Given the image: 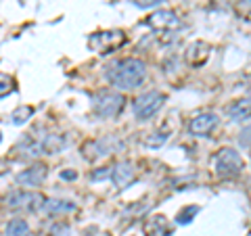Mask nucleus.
Masks as SVG:
<instances>
[{
  "mask_svg": "<svg viewBox=\"0 0 251 236\" xmlns=\"http://www.w3.org/2000/svg\"><path fill=\"white\" fill-rule=\"evenodd\" d=\"M15 90V86H13V80L9 75H4V73H0V98H4V96H9V94Z\"/></svg>",
  "mask_w": 251,
  "mask_h": 236,
  "instance_id": "obj_17",
  "label": "nucleus"
},
{
  "mask_svg": "<svg viewBox=\"0 0 251 236\" xmlns=\"http://www.w3.org/2000/svg\"><path fill=\"white\" fill-rule=\"evenodd\" d=\"M228 117L232 121H243L251 117V98H241L228 107Z\"/></svg>",
  "mask_w": 251,
  "mask_h": 236,
  "instance_id": "obj_12",
  "label": "nucleus"
},
{
  "mask_svg": "<svg viewBox=\"0 0 251 236\" xmlns=\"http://www.w3.org/2000/svg\"><path fill=\"white\" fill-rule=\"evenodd\" d=\"M124 103L126 100L122 94L111 92V90H100L92 98V111L99 117H103V119H113V117L122 113Z\"/></svg>",
  "mask_w": 251,
  "mask_h": 236,
  "instance_id": "obj_2",
  "label": "nucleus"
},
{
  "mask_svg": "<svg viewBox=\"0 0 251 236\" xmlns=\"http://www.w3.org/2000/svg\"><path fill=\"white\" fill-rule=\"evenodd\" d=\"M197 211H199V207H186L182 213L176 215V222H178V224H188L195 215H197Z\"/></svg>",
  "mask_w": 251,
  "mask_h": 236,
  "instance_id": "obj_18",
  "label": "nucleus"
},
{
  "mask_svg": "<svg viewBox=\"0 0 251 236\" xmlns=\"http://www.w3.org/2000/svg\"><path fill=\"white\" fill-rule=\"evenodd\" d=\"M166 140H168L166 134H159V138H147V140H145V144H147V146L157 148V146H161L163 142H166Z\"/></svg>",
  "mask_w": 251,
  "mask_h": 236,
  "instance_id": "obj_20",
  "label": "nucleus"
},
{
  "mask_svg": "<svg viewBox=\"0 0 251 236\" xmlns=\"http://www.w3.org/2000/svg\"><path fill=\"white\" fill-rule=\"evenodd\" d=\"M27 232H29V228L23 219H13L6 226V236H27Z\"/></svg>",
  "mask_w": 251,
  "mask_h": 236,
  "instance_id": "obj_16",
  "label": "nucleus"
},
{
  "mask_svg": "<svg viewBox=\"0 0 251 236\" xmlns=\"http://www.w3.org/2000/svg\"><path fill=\"white\" fill-rule=\"evenodd\" d=\"M31 115H34V107L21 105V107H17V109H15V111L11 113V123H15V125H23Z\"/></svg>",
  "mask_w": 251,
  "mask_h": 236,
  "instance_id": "obj_15",
  "label": "nucleus"
},
{
  "mask_svg": "<svg viewBox=\"0 0 251 236\" xmlns=\"http://www.w3.org/2000/svg\"><path fill=\"white\" fill-rule=\"evenodd\" d=\"M145 23L149 27H153L155 31H174L182 25V21L178 19V15L174 11H168V9L153 13Z\"/></svg>",
  "mask_w": 251,
  "mask_h": 236,
  "instance_id": "obj_7",
  "label": "nucleus"
},
{
  "mask_svg": "<svg viewBox=\"0 0 251 236\" xmlns=\"http://www.w3.org/2000/svg\"><path fill=\"white\" fill-rule=\"evenodd\" d=\"M163 100H166V96H163L161 92H157V90L145 92L143 96H138V98L134 100V105H132V111H134L136 119L145 121V119L153 117L157 111H159L161 105H163Z\"/></svg>",
  "mask_w": 251,
  "mask_h": 236,
  "instance_id": "obj_5",
  "label": "nucleus"
},
{
  "mask_svg": "<svg viewBox=\"0 0 251 236\" xmlns=\"http://www.w3.org/2000/svg\"><path fill=\"white\" fill-rule=\"evenodd\" d=\"M111 176V167H100L99 171H94V174L90 176L94 182H99V180H105V178H109Z\"/></svg>",
  "mask_w": 251,
  "mask_h": 236,
  "instance_id": "obj_21",
  "label": "nucleus"
},
{
  "mask_svg": "<svg viewBox=\"0 0 251 236\" xmlns=\"http://www.w3.org/2000/svg\"><path fill=\"white\" fill-rule=\"evenodd\" d=\"M126 44V34L122 29H111V31H99L88 38V46L99 54H109Z\"/></svg>",
  "mask_w": 251,
  "mask_h": 236,
  "instance_id": "obj_3",
  "label": "nucleus"
},
{
  "mask_svg": "<svg viewBox=\"0 0 251 236\" xmlns=\"http://www.w3.org/2000/svg\"><path fill=\"white\" fill-rule=\"evenodd\" d=\"M207 57H209V44L203 42V40H195L186 48V61L191 63V65H195V67L203 65V63L207 61Z\"/></svg>",
  "mask_w": 251,
  "mask_h": 236,
  "instance_id": "obj_11",
  "label": "nucleus"
},
{
  "mask_svg": "<svg viewBox=\"0 0 251 236\" xmlns=\"http://www.w3.org/2000/svg\"><path fill=\"white\" fill-rule=\"evenodd\" d=\"M111 180H113V184L120 188V190L122 188H128L136 180L134 165H132L130 161H120L115 167H111Z\"/></svg>",
  "mask_w": 251,
  "mask_h": 236,
  "instance_id": "obj_9",
  "label": "nucleus"
},
{
  "mask_svg": "<svg viewBox=\"0 0 251 236\" xmlns=\"http://www.w3.org/2000/svg\"><path fill=\"white\" fill-rule=\"evenodd\" d=\"M239 144L243 148H249L251 146V125H247V128L241 130V134H239Z\"/></svg>",
  "mask_w": 251,
  "mask_h": 236,
  "instance_id": "obj_19",
  "label": "nucleus"
},
{
  "mask_svg": "<svg viewBox=\"0 0 251 236\" xmlns=\"http://www.w3.org/2000/svg\"><path fill=\"white\" fill-rule=\"evenodd\" d=\"M61 178H63V180H75L77 174H75L74 169H65V171H61Z\"/></svg>",
  "mask_w": 251,
  "mask_h": 236,
  "instance_id": "obj_23",
  "label": "nucleus"
},
{
  "mask_svg": "<svg viewBox=\"0 0 251 236\" xmlns=\"http://www.w3.org/2000/svg\"><path fill=\"white\" fill-rule=\"evenodd\" d=\"M100 236H109V234H100Z\"/></svg>",
  "mask_w": 251,
  "mask_h": 236,
  "instance_id": "obj_24",
  "label": "nucleus"
},
{
  "mask_svg": "<svg viewBox=\"0 0 251 236\" xmlns=\"http://www.w3.org/2000/svg\"><path fill=\"white\" fill-rule=\"evenodd\" d=\"M136 6H140V9H149V6H155V4H159L163 2V0H134Z\"/></svg>",
  "mask_w": 251,
  "mask_h": 236,
  "instance_id": "obj_22",
  "label": "nucleus"
},
{
  "mask_svg": "<svg viewBox=\"0 0 251 236\" xmlns=\"http://www.w3.org/2000/svg\"><path fill=\"white\" fill-rule=\"evenodd\" d=\"M0 140H2V134H0Z\"/></svg>",
  "mask_w": 251,
  "mask_h": 236,
  "instance_id": "obj_25",
  "label": "nucleus"
},
{
  "mask_svg": "<svg viewBox=\"0 0 251 236\" xmlns=\"http://www.w3.org/2000/svg\"><path fill=\"white\" fill-rule=\"evenodd\" d=\"M218 115L216 113H199L197 117H193L191 123H188V132L193 136H207L218 128Z\"/></svg>",
  "mask_w": 251,
  "mask_h": 236,
  "instance_id": "obj_8",
  "label": "nucleus"
},
{
  "mask_svg": "<svg viewBox=\"0 0 251 236\" xmlns=\"http://www.w3.org/2000/svg\"><path fill=\"white\" fill-rule=\"evenodd\" d=\"M44 178H46V165L36 163V165H31L29 169L17 174L15 180H17L19 186H40L44 182Z\"/></svg>",
  "mask_w": 251,
  "mask_h": 236,
  "instance_id": "obj_10",
  "label": "nucleus"
},
{
  "mask_svg": "<svg viewBox=\"0 0 251 236\" xmlns=\"http://www.w3.org/2000/svg\"><path fill=\"white\" fill-rule=\"evenodd\" d=\"M145 234L147 236H163L168 234V228H166V222H163V217H153L149 219L145 224Z\"/></svg>",
  "mask_w": 251,
  "mask_h": 236,
  "instance_id": "obj_14",
  "label": "nucleus"
},
{
  "mask_svg": "<svg viewBox=\"0 0 251 236\" xmlns=\"http://www.w3.org/2000/svg\"><path fill=\"white\" fill-rule=\"evenodd\" d=\"M107 80L120 90H134L143 86L147 77V67L138 59H122L107 67Z\"/></svg>",
  "mask_w": 251,
  "mask_h": 236,
  "instance_id": "obj_1",
  "label": "nucleus"
},
{
  "mask_svg": "<svg viewBox=\"0 0 251 236\" xmlns=\"http://www.w3.org/2000/svg\"><path fill=\"white\" fill-rule=\"evenodd\" d=\"M243 169V159L241 155L234 151V148H222L218 155H216V174L220 178H237Z\"/></svg>",
  "mask_w": 251,
  "mask_h": 236,
  "instance_id": "obj_4",
  "label": "nucleus"
},
{
  "mask_svg": "<svg viewBox=\"0 0 251 236\" xmlns=\"http://www.w3.org/2000/svg\"><path fill=\"white\" fill-rule=\"evenodd\" d=\"M42 209L46 211V213H69V211H75V203L52 199V201H44Z\"/></svg>",
  "mask_w": 251,
  "mask_h": 236,
  "instance_id": "obj_13",
  "label": "nucleus"
},
{
  "mask_svg": "<svg viewBox=\"0 0 251 236\" xmlns=\"http://www.w3.org/2000/svg\"><path fill=\"white\" fill-rule=\"evenodd\" d=\"M44 196L40 192H25V190H15L6 196V205L11 209H29L34 211L40 207L42 209Z\"/></svg>",
  "mask_w": 251,
  "mask_h": 236,
  "instance_id": "obj_6",
  "label": "nucleus"
}]
</instances>
